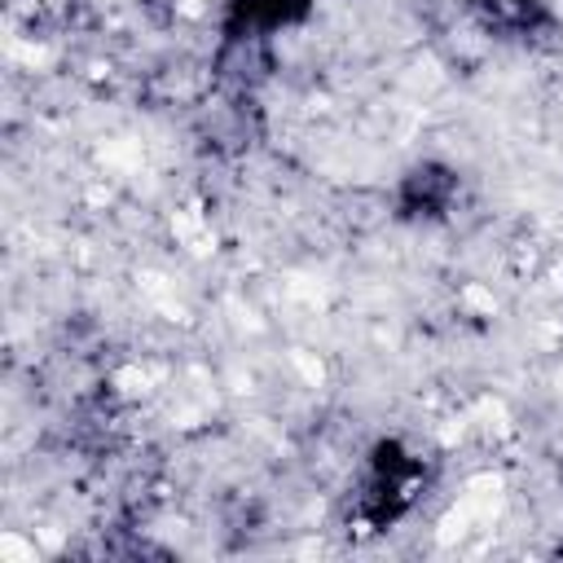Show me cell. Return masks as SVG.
<instances>
[{"label":"cell","instance_id":"obj_1","mask_svg":"<svg viewBox=\"0 0 563 563\" xmlns=\"http://www.w3.org/2000/svg\"><path fill=\"white\" fill-rule=\"evenodd\" d=\"M422 488V462L396 444V440H378L369 462H365V479H361V515L369 528H387L396 523L413 497Z\"/></svg>","mask_w":563,"mask_h":563},{"label":"cell","instance_id":"obj_2","mask_svg":"<svg viewBox=\"0 0 563 563\" xmlns=\"http://www.w3.org/2000/svg\"><path fill=\"white\" fill-rule=\"evenodd\" d=\"M312 13V0H233L224 31L233 40H260L286 26H299Z\"/></svg>","mask_w":563,"mask_h":563},{"label":"cell","instance_id":"obj_3","mask_svg":"<svg viewBox=\"0 0 563 563\" xmlns=\"http://www.w3.org/2000/svg\"><path fill=\"white\" fill-rule=\"evenodd\" d=\"M457 198V176L440 163H418L400 180V207L405 216H444Z\"/></svg>","mask_w":563,"mask_h":563}]
</instances>
